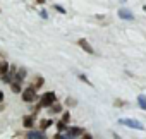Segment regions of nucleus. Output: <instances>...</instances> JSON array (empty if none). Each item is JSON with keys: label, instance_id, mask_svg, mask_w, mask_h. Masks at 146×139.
<instances>
[{"label": "nucleus", "instance_id": "f257e3e1", "mask_svg": "<svg viewBox=\"0 0 146 139\" xmlns=\"http://www.w3.org/2000/svg\"><path fill=\"white\" fill-rule=\"evenodd\" d=\"M55 101H57V95L53 91H46L38 98V107L40 108H50Z\"/></svg>", "mask_w": 146, "mask_h": 139}, {"label": "nucleus", "instance_id": "f03ea898", "mask_svg": "<svg viewBox=\"0 0 146 139\" xmlns=\"http://www.w3.org/2000/svg\"><path fill=\"white\" fill-rule=\"evenodd\" d=\"M84 132H86V130H84L83 127H67V130L62 132V134L65 136V139H78V137H81Z\"/></svg>", "mask_w": 146, "mask_h": 139}, {"label": "nucleus", "instance_id": "7ed1b4c3", "mask_svg": "<svg viewBox=\"0 0 146 139\" xmlns=\"http://www.w3.org/2000/svg\"><path fill=\"white\" fill-rule=\"evenodd\" d=\"M38 98H40V96L36 95V89H35L33 86H29V88H26V89L23 91V100H24L26 103H35Z\"/></svg>", "mask_w": 146, "mask_h": 139}, {"label": "nucleus", "instance_id": "20e7f679", "mask_svg": "<svg viewBox=\"0 0 146 139\" xmlns=\"http://www.w3.org/2000/svg\"><path fill=\"white\" fill-rule=\"evenodd\" d=\"M120 124H125L127 127H131V129H137V130H144V125L139 122V120H134V118H120L119 120Z\"/></svg>", "mask_w": 146, "mask_h": 139}, {"label": "nucleus", "instance_id": "39448f33", "mask_svg": "<svg viewBox=\"0 0 146 139\" xmlns=\"http://www.w3.org/2000/svg\"><path fill=\"white\" fill-rule=\"evenodd\" d=\"M78 45H79V46H81V48H83L86 53H90V55H95V48L91 46V43H90L86 38H79V40H78Z\"/></svg>", "mask_w": 146, "mask_h": 139}, {"label": "nucleus", "instance_id": "423d86ee", "mask_svg": "<svg viewBox=\"0 0 146 139\" xmlns=\"http://www.w3.org/2000/svg\"><path fill=\"white\" fill-rule=\"evenodd\" d=\"M16 71H17V69H16L14 65H11V67H9V71H7V74L2 77V81H4L5 84H11V83L14 81V77H16Z\"/></svg>", "mask_w": 146, "mask_h": 139}, {"label": "nucleus", "instance_id": "0eeeda50", "mask_svg": "<svg viewBox=\"0 0 146 139\" xmlns=\"http://www.w3.org/2000/svg\"><path fill=\"white\" fill-rule=\"evenodd\" d=\"M26 139H48V137L43 134V130H33V129H29Z\"/></svg>", "mask_w": 146, "mask_h": 139}, {"label": "nucleus", "instance_id": "6e6552de", "mask_svg": "<svg viewBox=\"0 0 146 139\" xmlns=\"http://www.w3.org/2000/svg\"><path fill=\"white\" fill-rule=\"evenodd\" d=\"M23 125L26 129H33V125H35V115H24L23 117Z\"/></svg>", "mask_w": 146, "mask_h": 139}, {"label": "nucleus", "instance_id": "1a4fd4ad", "mask_svg": "<svg viewBox=\"0 0 146 139\" xmlns=\"http://www.w3.org/2000/svg\"><path fill=\"white\" fill-rule=\"evenodd\" d=\"M119 16H120V19H127V21H132V19H134L132 12H131L129 9H124V7L119 11Z\"/></svg>", "mask_w": 146, "mask_h": 139}, {"label": "nucleus", "instance_id": "9d476101", "mask_svg": "<svg viewBox=\"0 0 146 139\" xmlns=\"http://www.w3.org/2000/svg\"><path fill=\"white\" fill-rule=\"evenodd\" d=\"M43 84H45V79H43L41 76H36V77H35V81L31 83V86H33V88H35L36 91H38V89H40V88H41Z\"/></svg>", "mask_w": 146, "mask_h": 139}, {"label": "nucleus", "instance_id": "9b49d317", "mask_svg": "<svg viewBox=\"0 0 146 139\" xmlns=\"http://www.w3.org/2000/svg\"><path fill=\"white\" fill-rule=\"evenodd\" d=\"M26 76H28L26 69H19V71H16V77H14V81H19V83H23Z\"/></svg>", "mask_w": 146, "mask_h": 139}, {"label": "nucleus", "instance_id": "f8f14e48", "mask_svg": "<svg viewBox=\"0 0 146 139\" xmlns=\"http://www.w3.org/2000/svg\"><path fill=\"white\" fill-rule=\"evenodd\" d=\"M23 83H19V81H12L11 83V89H12V93H23V86H21Z\"/></svg>", "mask_w": 146, "mask_h": 139}, {"label": "nucleus", "instance_id": "ddd939ff", "mask_svg": "<svg viewBox=\"0 0 146 139\" xmlns=\"http://www.w3.org/2000/svg\"><path fill=\"white\" fill-rule=\"evenodd\" d=\"M9 67H11V65H9V64H7L5 60H4V62H0V79H2V77H4V76L7 74Z\"/></svg>", "mask_w": 146, "mask_h": 139}, {"label": "nucleus", "instance_id": "4468645a", "mask_svg": "<svg viewBox=\"0 0 146 139\" xmlns=\"http://www.w3.org/2000/svg\"><path fill=\"white\" fill-rule=\"evenodd\" d=\"M48 110H50V113H62V112H64V110H62V105H60L58 101H55Z\"/></svg>", "mask_w": 146, "mask_h": 139}, {"label": "nucleus", "instance_id": "2eb2a0df", "mask_svg": "<svg viewBox=\"0 0 146 139\" xmlns=\"http://www.w3.org/2000/svg\"><path fill=\"white\" fill-rule=\"evenodd\" d=\"M52 125V118H41L40 120V130H46Z\"/></svg>", "mask_w": 146, "mask_h": 139}, {"label": "nucleus", "instance_id": "dca6fc26", "mask_svg": "<svg viewBox=\"0 0 146 139\" xmlns=\"http://www.w3.org/2000/svg\"><path fill=\"white\" fill-rule=\"evenodd\" d=\"M55 127H57V132H65V130H67V124H64L62 120H58V122L55 124Z\"/></svg>", "mask_w": 146, "mask_h": 139}, {"label": "nucleus", "instance_id": "f3484780", "mask_svg": "<svg viewBox=\"0 0 146 139\" xmlns=\"http://www.w3.org/2000/svg\"><path fill=\"white\" fill-rule=\"evenodd\" d=\"M137 105H139L143 110H146V96H144V95H139V96H137Z\"/></svg>", "mask_w": 146, "mask_h": 139}, {"label": "nucleus", "instance_id": "a211bd4d", "mask_svg": "<svg viewBox=\"0 0 146 139\" xmlns=\"http://www.w3.org/2000/svg\"><path fill=\"white\" fill-rule=\"evenodd\" d=\"M64 124H69L70 122V113L69 112H62V118H60Z\"/></svg>", "mask_w": 146, "mask_h": 139}, {"label": "nucleus", "instance_id": "6ab92c4d", "mask_svg": "<svg viewBox=\"0 0 146 139\" xmlns=\"http://www.w3.org/2000/svg\"><path fill=\"white\" fill-rule=\"evenodd\" d=\"M79 79H81V81H83V83H86V84H88V86H93V84H91V81H90V79H88V77H86V76H84V74H79Z\"/></svg>", "mask_w": 146, "mask_h": 139}, {"label": "nucleus", "instance_id": "aec40b11", "mask_svg": "<svg viewBox=\"0 0 146 139\" xmlns=\"http://www.w3.org/2000/svg\"><path fill=\"white\" fill-rule=\"evenodd\" d=\"M65 103H67V107H76V103H78V101H76L74 98H67V100H65Z\"/></svg>", "mask_w": 146, "mask_h": 139}, {"label": "nucleus", "instance_id": "412c9836", "mask_svg": "<svg viewBox=\"0 0 146 139\" xmlns=\"http://www.w3.org/2000/svg\"><path fill=\"white\" fill-rule=\"evenodd\" d=\"M113 105H115V107H124V105H125V101H124V100H115V101H113Z\"/></svg>", "mask_w": 146, "mask_h": 139}, {"label": "nucleus", "instance_id": "4be33fe9", "mask_svg": "<svg viewBox=\"0 0 146 139\" xmlns=\"http://www.w3.org/2000/svg\"><path fill=\"white\" fill-rule=\"evenodd\" d=\"M55 11H57V12H60V14H65V9H64L62 5H55Z\"/></svg>", "mask_w": 146, "mask_h": 139}, {"label": "nucleus", "instance_id": "5701e85b", "mask_svg": "<svg viewBox=\"0 0 146 139\" xmlns=\"http://www.w3.org/2000/svg\"><path fill=\"white\" fill-rule=\"evenodd\" d=\"M53 139H65V136H64L62 132H57V134L53 136Z\"/></svg>", "mask_w": 146, "mask_h": 139}, {"label": "nucleus", "instance_id": "b1692460", "mask_svg": "<svg viewBox=\"0 0 146 139\" xmlns=\"http://www.w3.org/2000/svg\"><path fill=\"white\" fill-rule=\"evenodd\" d=\"M81 139H93V136H91V134H88V132H84V134L81 136Z\"/></svg>", "mask_w": 146, "mask_h": 139}, {"label": "nucleus", "instance_id": "393cba45", "mask_svg": "<svg viewBox=\"0 0 146 139\" xmlns=\"http://www.w3.org/2000/svg\"><path fill=\"white\" fill-rule=\"evenodd\" d=\"M40 16H41V17H45V19L48 17V14H46V11H41V12H40Z\"/></svg>", "mask_w": 146, "mask_h": 139}, {"label": "nucleus", "instance_id": "a878e982", "mask_svg": "<svg viewBox=\"0 0 146 139\" xmlns=\"http://www.w3.org/2000/svg\"><path fill=\"white\" fill-rule=\"evenodd\" d=\"M4 98H5V96H4V93H2V89H0V103H2V101H4Z\"/></svg>", "mask_w": 146, "mask_h": 139}, {"label": "nucleus", "instance_id": "bb28decb", "mask_svg": "<svg viewBox=\"0 0 146 139\" xmlns=\"http://www.w3.org/2000/svg\"><path fill=\"white\" fill-rule=\"evenodd\" d=\"M36 4H46V0H35Z\"/></svg>", "mask_w": 146, "mask_h": 139}, {"label": "nucleus", "instance_id": "cd10ccee", "mask_svg": "<svg viewBox=\"0 0 146 139\" xmlns=\"http://www.w3.org/2000/svg\"><path fill=\"white\" fill-rule=\"evenodd\" d=\"M113 139H122V137H120L119 134H115V132H113Z\"/></svg>", "mask_w": 146, "mask_h": 139}]
</instances>
